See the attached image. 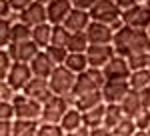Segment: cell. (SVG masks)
<instances>
[{"instance_id": "28", "label": "cell", "mask_w": 150, "mask_h": 136, "mask_svg": "<svg viewBox=\"0 0 150 136\" xmlns=\"http://www.w3.org/2000/svg\"><path fill=\"white\" fill-rule=\"evenodd\" d=\"M64 66L68 68L70 72H74V74H82V72H86V68H88V58H86V54L68 52V56L64 60Z\"/></svg>"}, {"instance_id": "33", "label": "cell", "mask_w": 150, "mask_h": 136, "mask_svg": "<svg viewBox=\"0 0 150 136\" xmlns=\"http://www.w3.org/2000/svg\"><path fill=\"white\" fill-rule=\"evenodd\" d=\"M128 60V68L130 72H136V70H146L150 64V54H136V56L126 58Z\"/></svg>"}, {"instance_id": "44", "label": "cell", "mask_w": 150, "mask_h": 136, "mask_svg": "<svg viewBox=\"0 0 150 136\" xmlns=\"http://www.w3.org/2000/svg\"><path fill=\"white\" fill-rule=\"evenodd\" d=\"M90 136H112V130L106 126H96V128H90Z\"/></svg>"}, {"instance_id": "21", "label": "cell", "mask_w": 150, "mask_h": 136, "mask_svg": "<svg viewBox=\"0 0 150 136\" xmlns=\"http://www.w3.org/2000/svg\"><path fill=\"white\" fill-rule=\"evenodd\" d=\"M80 126H82V112L76 110L74 106H70L64 114V118L60 120V128L64 132H76Z\"/></svg>"}, {"instance_id": "29", "label": "cell", "mask_w": 150, "mask_h": 136, "mask_svg": "<svg viewBox=\"0 0 150 136\" xmlns=\"http://www.w3.org/2000/svg\"><path fill=\"white\" fill-rule=\"evenodd\" d=\"M32 36V28H28L26 24H22L20 20L12 22L10 26V44L12 42H24V40H30Z\"/></svg>"}, {"instance_id": "20", "label": "cell", "mask_w": 150, "mask_h": 136, "mask_svg": "<svg viewBox=\"0 0 150 136\" xmlns=\"http://www.w3.org/2000/svg\"><path fill=\"white\" fill-rule=\"evenodd\" d=\"M50 36H52V24L44 22V24H40V26H36V28H32L30 40H32L40 50H44V48L50 46Z\"/></svg>"}, {"instance_id": "36", "label": "cell", "mask_w": 150, "mask_h": 136, "mask_svg": "<svg viewBox=\"0 0 150 136\" xmlns=\"http://www.w3.org/2000/svg\"><path fill=\"white\" fill-rule=\"evenodd\" d=\"M132 122L136 126V130H146L150 126V110H140L132 116Z\"/></svg>"}, {"instance_id": "27", "label": "cell", "mask_w": 150, "mask_h": 136, "mask_svg": "<svg viewBox=\"0 0 150 136\" xmlns=\"http://www.w3.org/2000/svg\"><path fill=\"white\" fill-rule=\"evenodd\" d=\"M122 118H124V112H122L120 104H106V112H104V122H102V126L110 128V130H114Z\"/></svg>"}, {"instance_id": "17", "label": "cell", "mask_w": 150, "mask_h": 136, "mask_svg": "<svg viewBox=\"0 0 150 136\" xmlns=\"http://www.w3.org/2000/svg\"><path fill=\"white\" fill-rule=\"evenodd\" d=\"M90 22H92L90 12L72 8V12L68 14V18L64 20V24H62V26H64L68 32H84V30L88 28V24H90Z\"/></svg>"}, {"instance_id": "22", "label": "cell", "mask_w": 150, "mask_h": 136, "mask_svg": "<svg viewBox=\"0 0 150 136\" xmlns=\"http://www.w3.org/2000/svg\"><path fill=\"white\" fill-rule=\"evenodd\" d=\"M128 86H130V90H134V92L150 88V70L146 68V70L130 72V76H128Z\"/></svg>"}, {"instance_id": "7", "label": "cell", "mask_w": 150, "mask_h": 136, "mask_svg": "<svg viewBox=\"0 0 150 136\" xmlns=\"http://www.w3.org/2000/svg\"><path fill=\"white\" fill-rule=\"evenodd\" d=\"M114 56L116 52L112 44H90L86 50L88 68H104Z\"/></svg>"}, {"instance_id": "11", "label": "cell", "mask_w": 150, "mask_h": 136, "mask_svg": "<svg viewBox=\"0 0 150 136\" xmlns=\"http://www.w3.org/2000/svg\"><path fill=\"white\" fill-rule=\"evenodd\" d=\"M70 12H72V4H70V0H50V2L46 4L48 24H52V26H60V24H64V20L68 18Z\"/></svg>"}, {"instance_id": "32", "label": "cell", "mask_w": 150, "mask_h": 136, "mask_svg": "<svg viewBox=\"0 0 150 136\" xmlns=\"http://www.w3.org/2000/svg\"><path fill=\"white\" fill-rule=\"evenodd\" d=\"M134 132H136V126L132 122V118H128V116H124V118L118 122V126L112 130L114 136H132Z\"/></svg>"}, {"instance_id": "52", "label": "cell", "mask_w": 150, "mask_h": 136, "mask_svg": "<svg viewBox=\"0 0 150 136\" xmlns=\"http://www.w3.org/2000/svg\"><path fill=\"white\" fill-rule=\"evenodd\" d=\"M148 70H150V64H148Z\"/></svg>"}, {"instance_id": "16", "label": "cell", "mask_w": 150, "mask_h": 136, "mask_svg": "<svg viewBox=\"0 0 150 136\" xmlns=\"http://www.w3.org/2000/svg\"><path fill=\"white\" fill-rule=\"evenodd\" d=\"M30 72H32V76L34 78H50V74H52V70H54V64L50 62V58L46 56V52L44 50H40L38 54H36L32 60H30Z\"/></svg>"}, {"instance_id": "41", "label": "cell", "mask_w": 150, "mask_h": 136, "mask_svg": "<svg viewBox=\"0 0 150 136\" xmlns=\"http://www.w3.org/2000/svg\"><path fill=\"white\" fill-rule=\"evenodd\" d=\"M70 4H72V8H76V10L90 12V8L96 4V0H70Z\"/></svg>"}, {"instance_id": "25", "label": "cell", "mask_w": 150, "mask_h": 136, "mask_svg": "<svg viewBox=\"0 0 150 136\" xmlns=\"http://www.w3.org/2000/svg\"><path fill=\"white\" fill-rule=\"evenodd\" d=\"M104 112H106V104H100L92 110H86L82 112V124L88 126V128H96V126H102L104 122Z\"/></svg>"}, {"instance_id": "50", "label": "cell", "mask_w": 150, "mask_h": 136, "mask_svg": "<svg viewBox=\"0 0 150 136\" xmlns=\"http://www.w3.org/2000/svg\"><path fill=\"white\" fill-rule=\"evenodd\" d=\"M146 134H148V136H150V126H148V128H146Z\"/></svg>"}, {"instance_id": "48", "label": "cell", "mask_w": 150, "mask_h": 136, "mask_svg": "<svg viewBox=\"0 0 150 136\" xmlns=\"http://www.w3.org/2000/svg\"><path fill=\"white\" fill-rule=\"evenodd\" d=\"M34 2H38V4H44V6H46V4L50 2V0H34Z\"/></svg>"}, {"instance_id": "14", "label": "cell", "mask_w": 150, "mask_h": 136, "mask_svg": "<svg viewBox=\"0 0 150 136\" xmlns=\"http://www.w3.org/2000/svg\"><path fill=\"white\" fill-rule=\"evenodd\" d=\"M102 72H104V78L106 80H128V76H130L128 60L124 56H118V54H116V56L102 68Z\"/></svg>"}, {"instance_id": "47", "label": "cell", "mask_w": 150, "mask_h": 136, "mask_svg": "<svg viewBox=\"0 0 150 136\" xmlns=\"http://www.w3.org/2000/svg\"><path fill=\"white\" fill-rule=\"evenodd\" d=\"M132 136H148V134H146V130H136Z\"/></svg>"}, {"instance_id": "10", "label": "cell", "mask_w": 150, "mask_h": 136, "mask_svg": "<svg viewBox=\"0 0 150 136\" xmlns=\"http://www.w3.org/2000/svg\"><path fill=\"white\" fill-rule=\"evenodd\" d=\"M34 78L32 72H30V66L28 64H22V62H12L10 72L6 76V82L10 84V88L14 92H22L24 86Z\"/></svg>"}, {"instance_id": "35", "label": "cell", "mask_w": 150, "mask_h": 136, "mask_svg": "<svg viewBox=\"0 0 150 136\" xmlns=\"http://www.w3.org/2000/svg\"><path fill=\"white\" fill-rule=\"evenodd\" d=\"M10 66H12V58L8 56L6 48H0V80H6Z\"/></svg>"}, {"instance_id": "23", "label": "cell", "mask_w": 150, "mask_h": 136, "mask_svg": "<svg viewBox=\"0 0 150 136\" xmlns=\"http://www.w3.org/2000/svg\"><path fill=\"white\" fill-rule=\"evenodd\" d=\"M120 108H122V112H124V116H128V118H132L136 112H140V110H144L142 108V104H140V98H138V92L130 90L122 98V102H120Z\"/></svg>"}, {"instance_id": "34", "label": "cell", "mask_w": 150, "mask_h": 136, "mask_svg": "<svg viewBox=\"0 0 150 136\" xmlns=\"http://www.w3.org/2000/svg\"><path fill=\"white\" fill-rule=\"evenodd\" d=\"M66 132L60 128V124H42L40 122V126H38V132H36V136H64Z\"/></svg>"}, {"instance_id": "53", "label": "cell", "mask_w": 150, "mask_h": 136, "mask_svg": "<svg viewBox=\"0 0 150 136\" xmlns=\"http://www.w3.org/2000/svg\"><path fill=\"white\" fill-rule=\"evenodd\" d=\"M112 136H114V134H112Z\"/></svg>"}, {"instance_id": "37", "label": "cell", "mask_w": 150, "mask_h": 136, "mask_svg": "<svg viewBox=\"0 0 150 136\" xmlns=\"http://www.w3.org/2000/svg\"><path fill=\"white\" fill-rule=\"evenodd\" d=\"M10 20H0V48H8L10 44Z\"/></svg>"}, {"instance_id": "31", "label": "cell", "mask_w": 150, "mask_h": 136, "mask_svg": "<svg viewBox=\"0 0 150 136\" xmlns=\"http://www.w3.org/2000/svg\"><path fill=\"white\" fill-rule=\"evenodd\" d=\"M44 52H46V56L50 58V62L54 66H62L66 56H68V50L62 48V46H48V48H44Z\"/></svg>"}, {"instance_id": "2", "label": "cell", "mask_w": 150, "mask_h": 136, "mask_svg": "<svg viewBox=\"0 0 150 136\" xmlns=\"http://www.w3.org/2000/svg\"><path fill=\"white\" fill-rule=\"evenodd\" d=\"M12 108H14V120H36L40 122L42 116V104L28 98L22 92H16L12 98Z\"/></svg>"}, {"instance_id": "18", "label": "cell", "mask_w": 150, "mask_h": 136, "mask_svg": "<svg viewBox=\"0 0 150 136\" xmlns=\"http://www.w3.org/2000/svg\"><path fill=\"white\" fill-rule=\"evenodd\" d=\"M96 90H100V88H98L96 82L88 76V72L76 74V82H74V88H72V96H74V98L84 96V94H90V92H96Z\"/></svg>"}, {"instance_id": "15", "label": "cell", "mask_w": 150, "mask_h": 136, "mask_svg": "<svg viewBox=\"0 0 150 136\" xmlns=\"http://www.w3.org/2000/svg\"><path fill=\"white\" fill-rule=\"evenodd\" d=\"M22 94H26L28 98L40 102V104H44V102L52 96V92H50V86H48V80L46 78H32L28 84H26V86H24Z\"/></svg>"}, {"instance_id": "45", "label": "cell", "mask_w": 150, "mask_h": 136, "mask_svg": "<svg viewBox=\"0 0 150 136\" xmlns=\"http://www.w3.org/2000/svg\"><path fill=\"white\" fill-rule=\"evenodd\" d=\"M12 122H0V136H12Z\"/></svg>"}, {"instance_id": "30", "label": "cell", "mask_w": 150, "mask_h": 136, "mask_svg": "<svg viewBox=\"0 0 150 136\" xmlns=\"http://www.w3.org/2000/svg\"><path fill=\"white\" fill-rule=\"evenodd\" d=\"M68 38H70V32L60 24V26H52V36H50V46H62L66 48L68 44Z\"/></svg>"}, {"instance_id": "9", "label": "cell", "mask_w": 150, "mask_h": 136, "mask_svg": "<svg viewBox=\"0 0 150 136\" xmlns=\"http://www.w3.org/2000/svg\"><path fill=\"white\" fill-rule=\"evenodd\" d=\"M100 92H102L104 104H120L122 98L130 92V86H128V80H106Z\"/></svg>"}, {"instance_id": "39", "label": "cell", "mask_w": 150, "mask_h": 136, "mask_svg": "<svg viewBox=\"0 0 150 136\" xmlns=\"http://www.w3.org/2000/svg\"><path fill=\"white\" fill-rule=\"evenodd\" d=\"M16 92L10 88V84L6 80H0V102H12Z\"/></svg>"}, {"instance_id": "4", "label": "cell", "mask_w": 150, "mask_h": 136, "mask_svg": "<svg viewBox=\"0 0 150 136\" xmlns=\"http://www.w3.org/2000/svg\"><path fill=\"white\" fill-rule=\"evenodd\" d=\"M90 18L92 22L112 26L122 20V10L116 6L114 0H96V4L90 8Z\"/></svg>"}, {"instance_id": "51", "label": "cell", "mask_w": 150, "mask_h": 136, "mask_svg": "<svg viewBox=\"0 0 150 136\" xmlns=\"http://www.w3.org/2000/svg\"><path fill=\"white\" fill-rule=\"evenodd\" d=\"M146 32H148V36H150V26H148V30H146Z\"/></svg>"}, {"instance_id": "8", "label": "cell", "mask_w": 150, "mask_h": 136, "mask_svg": "<svg viewBox=\"0 0 150 136\" xmlns=\"http://www.w3.org/2000/svg\"><path fill=\"white\" fill-rule=\"evenodd\" d=\"M8 56L12 62H22V64H30V60L40 52V48L32 42V40H24V42H12L6 48Z\"/></svg>"}, {"instance_id": "5", "label": "cell", "mask_w": 150, "mask_h": 136, "mask_svg": "<svg viewBox=\"0 0 150 136\" xmlns=\"http://www.w3.org/2000/svg\"><path fill=\"white\" fill-rule=\"evenodd\" d=\"M68 108H70V104L66 102V98L52 94V96L42 104L40 122H42V124H60V120L64 118V114H66Z\"/></svg>"}, {"instance_id": "49", "label": "cell", "mask_w": 150, "mask_h": 136, "mask_svg": "<svg viewBox=\"0 0 150 136\" xmlns=\"http://www.w3.org/2000/svg\"><path fill=\"white\" fill-rule=\"evenodd\" d=\"M64 136H78V134H76V132H66Z\"/></svg>"}, {"instance_id": "1", "label": "cell", "mask_w": 150, "mask_h": 136, "mask_svg": "<svg viewBox=\"0 0 150 136\" xmlns=\"http://www.w3.org/2000/svg\"><path fill=\"white\" fill-rule=\"evenodd\" d=\"M112 46L118 56H136V54H150V36L146 30H136L122 26L120 30L114 32Z\"/></svg>"}, {"instance_id": "3", "label": "cell", "mask_w": 150, "mask_h": 136, "mask_svg": "<svg viewBox=\"0 0 150 136\" xmlns=\"http://www.w3.org/2000/svg\"><path fill=\"white\" fill-rule=\"evenodd\" d=\"M74 82H76V74L70 72L62 64V66H56L52 70V74L48 78V86H50V92L54 96H68V94H72Z\"/></svg>"}, {"instance_id": "24", "label": "cell", "mask_w": 150, "mask_h": 136, "mask_svg": "<svg viewBox=\"0 0 150 136\" xmlns=\"http://www.w3.org/2000/svg\"><path fill=\"white\" fill-rule=\"evenodd\" d=\"M88 38L84 32H70V38H68V44H66V50L68 52H74V54H86L88 50Z\"/></svg>"}, {"instance_id": "42", "label": "cell", "mask_w": 150, "mask_h": 136, "mask_svg": "<svg viewBox=\"0 0 150 136\" xmlns=\"http://www.w3.org/2000/svg\"><path fill=\"white\" fill-rule=\"evenodd\" d=\"M12 14H14V12L10 10L8 0H0V20H10Z\"/></svg>"}, {"instance_id": "46", "label": "cell", "mask_w": 150, "mask_h": 136, "mask_svg": "<svg viewBox=\"0 0 150 136\" xmlns=\"http://www.w3.org/2000/svg\"><path fill=\"white\" fill-rule=\"evenodd\" d=\"M76 134H78V136H90V128H88V126H84V124H82L80 128L76 130Z\"/></svg>"}, {"instance_id": "26", "label": "cell", "mask_w": 150, "mask_h": 136, "mask_svg": "<svg viewBox=\"0 0 150 136\" xmlns=\"http://www.w3.org/2000/svg\"><path fill=\"white\" fill-rule=\"evenodd\" d=\"M40 122L36 120H14L12 122V136H36Z\"/></svg>"}, {"instance_id": "43", "label": "cell", "mask_w": 150, "mask_h": 136, "mask_svg": "<svg viewBox=\"0 0 150 136\" xmlns=\"http://www.w3.org/2000/svg\"><path fill=\"white\" fill-rule=\"evenodd\" d=\"M138 98H140L142 108H144V110H150V88H146V90H140V92H138Z\"/></svg>"}, {"instance_id": "19", "label": "cell", "mask_w": 150, "mask_h": 136, "mask_svg": "<svg viewBox=\"0 0 150 136\" xmlns=\"http://www.w3.org/2000/svg\"><path fill=\"white\" fill-rule=\"evenodd\" d=\"M104 104L102 100V92L96 90V92H90V94H84V96H78L74 98V108L80 110V112H86V110H92L96 106Z\"/></svg>"}, {"instance_id": "13", "label": "cell", "mask_w": 150, "mask_h": 136, "mask_svg": "<svg viewBox=\"0 0 150 136\" xmlns=\"http://www.w3.org/2000/svg\"><path fill=\"white\" fill-rule=\"evenodd\" d=\"M84 34L90 44H112V38H114V30L100 22H90Z\"/></svg>"}, {"instance_id": "12", "label": "cell", "mask_w": 150, "mask_h": 136, "mask_svg": "<svg viewBox=\"0 0 150 136\" xmlns=\"http://www.w3.org/2000/svg\"><path fill=\"white\" fill-rule=\"evenodd\" d=\"M18 20L22 24H26L28 28H36V26H40V24L48 22L46 6H44V4H38V2H32L26 10H22L18 14Z\"/></svg>"}, {"instance_id": "38", "label": "cell", "mask_w": 150, "mask_h": 136, "mask_svg": "<svg viewBox=\"0 0 150 136\" xmlns=\"http://www.w3.org/2000/svg\"><path fill=\"white\" fill-rule=\"evenodd\" d=\"M12 120H14L12 102H0V122H12Z\"/></svg>"}, {"instance_id": "40", "label": "cell", "mask_w": 150, "mask_h": 136, "mask_svg": "<svg viewBox=\"0 0 150 136\" xmlns=\"http://www.w3.org/2000/svg\"><path fill=\"white\" fill-rule=\"evenodd\" d=\"M34 0H8V4H10V10L14 14H20L22 10H26L30 4H32Z\"/></svg>"}, {"instance_id": "6", "label": "cell", "mask_w": 150, "mask_h": 136, "mask_svg": "<svg viewBox=\"0 0 150 136\" xmlns=\"http://www.w3.org/2000/svg\"><path fill=\"white\" fill-rule=\"evenodd\" d=\"M122 24L136 30H148L150 26V8L146 4H136L122 10Z\"/></svg>"}]
</instances>
